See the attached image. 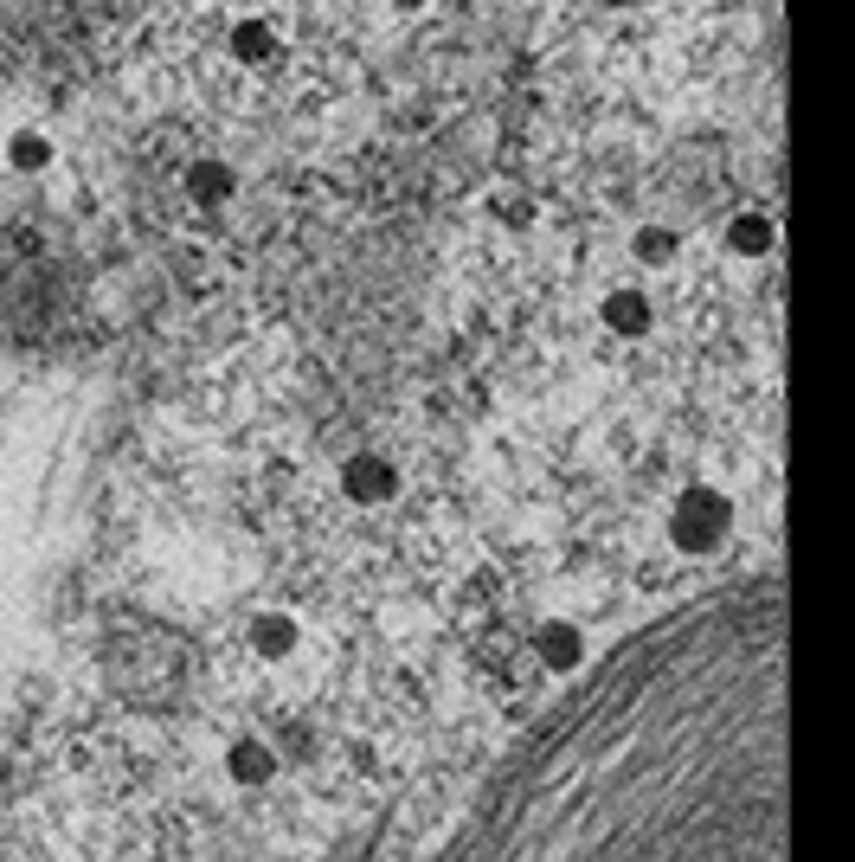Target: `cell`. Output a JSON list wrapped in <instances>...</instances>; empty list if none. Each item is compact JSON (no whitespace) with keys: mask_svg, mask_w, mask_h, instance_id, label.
<instances>
[{"mask_svg":"<svg viewBox=\"0 0 855 862\" xmlns=\"http://www.w3.org/2000/svg\"><path fill=\"white\" fill-rule=\"evenodd\" d=\"M560 39L592 71L669 78L688 52L714 39L720 0H540Z\"/></svg>","mask_w":855,"mask_h":862,"instance_id":"cell-1","label":"cell"},{"mask_svg":"<svg viewBox=\"0 0 855 862\" xmlns=\"http://www.w3.org/2000/svg\"><path fill=\"white\" fill-rule=\"evenodd\" d=\"M13 161H20V168H39V161H45V142H39V136H13Z\"/></svg>","mask_w":855,"mask_h":862,"instance_id":"cell-2","label":"cell"}]
</instances>
